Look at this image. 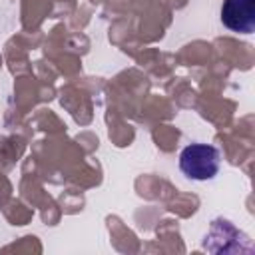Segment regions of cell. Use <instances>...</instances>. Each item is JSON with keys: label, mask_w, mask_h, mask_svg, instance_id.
I'll list each match as a JSON object with an SVG mask.
<instances>
[{"label": "cell", "mask_w": 255, "mask_h": 255, "mask_svg": "<svg viewBox=\"0 0 255 255\" xmlns=\"http://www.w3.org/2000/svg\"><path fill=\"white\" fill-rule=\"evenodd\" d=\"M221 155L219 149L211 143H189L179 153V169L185 177L195 181H207L213 179L219 171Z\"/></svg>", "instance_id": "6da1fadb"}, {"label": "cell", "mask_w": 255, "mask_h": 255, "mask_svg": "<svg viewBox=\"0 0 255 255\" xmlns=\"http://www.w3.org/2000/svg\"><path fill=\"white\" fill-rule=\"evenodd\" d=\"M221 22L231 32L251 34L255 30V0H223Z\"/></svg>", "instance_id": "7a4b0ae2"}]
</instances>
